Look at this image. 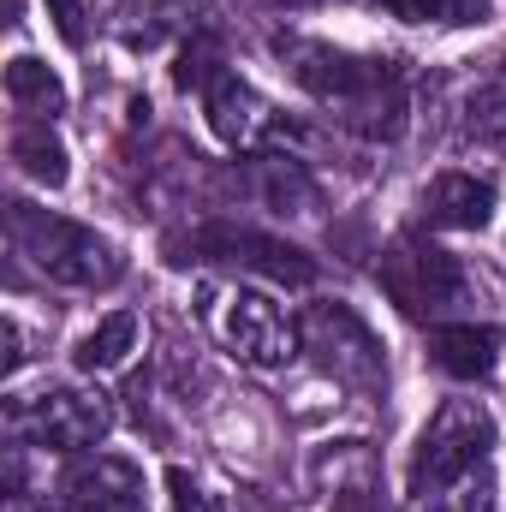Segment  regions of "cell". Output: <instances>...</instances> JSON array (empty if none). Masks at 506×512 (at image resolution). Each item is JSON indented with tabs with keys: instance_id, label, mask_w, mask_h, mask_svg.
Returning a JSON list of instances; mask_svg holds the SVG:
<instances>
[{
	"instance_id": "6da1fadb",
	"label": "cell",
	"mask_w": 506,
	"mask_h": 512,
	"mask_svg": "<svg viewBox=\"0 0 506 512\" xmlns=\"http://www.w3.org/2000/svg\"><path fill=\"white\" fill-rule=\"evenodd\" d=\"M6 227H12V245L18 256L36 262V274H48L54 286H78V292H102L126 274V256L114 251L96 227L84 221H66V215H48L24 197L6 203Z\"/></svg>"
},
{
	"instance_id": "7a4b0ae2",
	"label": "cell",
	"mask_w": 506,
	"mask_h": 512,
	"mask_svg": "<svg viewBox=\"0 0 506 512\" xmlns=\"http://www.w3.org/2000/svg\"><path fill=\"white\" fill-rule=\"evenodd\" d=\"M489 453H495V417L477 399H447L423 423L411 465H405V483H411V495H441L447 483H465Z\"/></svg>"
},
{
	"instance_id": "3957f363",
	"label": "cell",
	"mask_w": 506,
	"mask_h": 512,
	"mask_svg": "<svg viewBox=\"0 0 506 512\" xmlns=\"http://www.w3.org/2000/svg\"><path fill=\"white\" fill-rule=\"evenodd\" d=\"M298 334H304V346L316 352V364H322L334 382L358 387V393H381V387H387V352H381L376 328H370L352 304H340V298L310 304L304 322H298Z\"/></svg>"
},
{
	"instance_id": "277c9868",
	"label": "cell",
	"mask_w": 506,
	"mask_h": 512,
	"mask_svg": "<svg viewBox=\"0 0 506 512\" xmlns=\"http://www.w3.org/2000/svg\"><path fill=\"white\" fill-rule=\"evenodd\" d=\"M280 60L292 66V78L316 96V102H340L352 108V120L399 90V72L393 60H370V54H346V48H328V42H280Z\"/></svg>"
},
{
	"instance_id": "5b68a950",
	"label": "cell",
	"mask_w": 506,
	"mask_h": 512,
	"mask_svg": "<svg viewBox=\"0 0 506 512\" xmlns=\"http://www.w3.org/2000/svg\"><path fill=\"white\" fill-rule=\"evenodd\" d=\"M114 411L102 405V393H84V387H48V393H30V399H12L6 405V429L18 441H36V447H54V453H84L108 435Z\"/></svg>"
},
{
	"instance_id": "8992f818",
	"label": "cell",
	"mask_w": 506,
	"mask_h": 512,
	"mask_svg": "<svg viewBox=\"0 0 506 512\" xmlns=\"http://www.w3.org/2000/svg\"><path fill=\"white\" fill-rule=\"evenodd\" d=\"M185 262H221V268H245V274H262L274 286H310L322 268L316 256L298 251L292 239H274V233H256V227H233V221H209L185 239Z\"/></svg>"
},
{
	"instance_id": "52a82bcc",
	"label": "cell",
	"mask_w": 506,
	"mask_h": 512,
	"mask_svg": "<svg viewBox=\"0 0 506 512\" xmlns=\"http://www.w3.org/2000/svg\"><path fill=\"white\" fill-rule=\"evenodd\" d=\"M381 292L405 316H441V310L465 304L471 280H465V262L453 251L423 245V239H399L393 251L381 256Z\"/></svg>"
},
{
	"instance_id": "ba28073f",
	"label": "cell",
	"mask_w": 506,
	"mask_h": 512,
	"mask_svg": "<svg viewBox=\"0 0 506 512\" xmlns=\"http://www.w3.org/2000/svg\"><path fill=\"white\" fill-rule=\"evenodd\" d=\"M215 322H221V340L233 346V358L251 364V370H280L298 352V328L286 322V310L268 292H251V286L227 292Z\"/></svg>"
},
{
	"instance_id": "9c48e42d",
	"label": "cell",
	"mask_w": 506,
	"mask_h": 512,
	"mask_svg": "<svg viewBox=\"0 0 506 512\" xmlns=\"http://www.w3.org/2000/svg\"><path fill=\"white\" fill-rule=\"evenodd\" d=\"M495 179H477V173H435L423 185V221L441 227V233H483L495 221Z\"/></svg>"
},
{
	"instance_id": "30bf717a",
	"label": "cell",
	"mask_w": 506,
	"mask_h": 512,
	"mask_svg": "<svg viewBox=\"0 0 506 512\" xmlns=\"http://www.w3.org/2000/svg\"><path fill=\"white\" fill-rule=\"evenodd\" d=\"M66 495L72 512H143V471L120 453H96L72 465Z\"/></svg>"
},
{
	"instance_id": "8fae6325",
	"label": "cell",
	"mask_w": 506,
	"mask_h": 512,
	"mask_svg": "<svg viewBox=\"0 0 506 512\" xmlns=\"http://www.w3.org/2000/svg\"><path fill=\"white\" fill-rule=\"evenodd\" d=\"M429 358H435V370H447L453 382H483V376H495V364H501V334H495L489 322H441V328L429 334Z\"/></svg>"
},
{
	"instance_id": "7c38bea8",
	"label": "cell",
	"mask_w": 506,
	"mask_h": 512,
	"mask_svg": "<svg viewBox=\"0 0 506 512\" xmlns=\"http://www.w3.org/2000/svg\"><path fill=\"white\" fill-rule=\"evenodd\" d=\"M203 108H209L215 137L233 143V149H245V143H256V137L268 131V108H262V96H256L239 72H215V78L203 84Z\"/></svg>"
},
{
	"instance_id": "4fadbf2b",
	"label": "cell",
	"mask_w": 506,
	"mask_h": 512,
	"mask_svg": "<svg viewBox=\"0 0 506 512\" xmlns=\"http://www.w3.org/2000/svg\"><path fill=\"white\" fill-rule=\"evenodd\" d=\"M12 167L24 173V179H36V185H48V191H60L66 179H72V161H66V143L48 131V120H30V126L12 131Z\"/></svg>"
},
{
	"instance_id": "5bb4252c",
	"label": "cell",
	"mask_w": 506,
	"mask_h": 512,
	"mask_svg": "<svg viewBox=\"0 0 506 512\" xmlns=\"http://www.w3.org/2000/svg\"><path fill=\"white\" fill-rule=\"evenodd\" d=\"M131 352H137V316L114 310V316H102V322L78 340L72 364H78L84 376H108V370H120V364H126Z\"/></svg>"
},
{
	"instance_id": "9a60e30c",
	"label": "cell",
	"mask_w": 506,
	"mask_h": 512,
	"mask_svg": "<svg viewBox=\"0 0 506 512\" xmlns=\"http://www.w3.org/2000/svg\"><path fill=\"white\" fill-rule=\"evenodd\" d=\"M6 96H12L18 108H30V114H60V108H66V84H60V72L42 66V60H30V54L6 60Z\"/></svg>"
},
{
	"instance_id": "2e32d148",
	"label": "cell",
	"mask_w": 506,
	"mask_h": 512,
	"mask_svg": "<svg viewBox=\"0 0 506 512\" xmlns=\"http://www.w3.org/2000/svg\"><path fill=\"white\" fill-rule=\"evenodd\" d=\"M262 203L280 209V215H316L322 191L298 161H262Z\"/></svg>"
},
{
	"instance_id": "e0dca14e",
	"label": "cell",
	"mask_w": 506,
	"mask_h": 512,
	"mask_svg": "<svg viewBox=\"0 0 506 512\" xmlns=\"http://www.w3.org/2000/svg\"><path fill=\"white\" fill-rule=\"evenodd\" d=\"M405 24H483L489 0H387Z\"/></svg>"
},
{
	"instance_id": "ac0fdd59",
	"label": "cell",
	"mask_w": 506,
	"mask_h": 512,
	"mask_svg": "<svg viewBox=\"0 0 506 512\" xmlns=\"http://www.w3.org/2000/svg\"><path fill=\"white\" fill-rule=\"evenodd\" d=\"M167 512H221V507H215V495H209L191 471L173 465V471H167Z\"/></svg>"
},
{
	"instance_id": "d6986e66",
	"label": "cell",
	"mask_w": 506,
	"mask_h": 512,
	"mask_svg": "<svg viewBox=\"0 0 506 512\" xmlns=\"http://www.w3.org/2000/svg\"><path fill=\"white\" fill-rule=\"evenodd\" d=\"M429 512H495V495H489V483L477 477V483H465V489H453L447 501H435Z\"/></svg>"
},
{
	"instance_id": "ffe728a7",
	"label": "cell",
	"mask_w": 506,
	"mask_h": 512,
	"mask_svg": "<svg viewBox=\"0 0 506 512\" xmlns=\"http://www.w3.org/2000/svg\"><path fill=\"white\" fill-rule=\"evenodd\" d=\"M48 12H54V24H60L66 42H84V6L78 0H48Z\"/></svg>"
},
{
	"instance_id": "44dd1931",
	"label": "cell",
	"mask_w": 506,
	"mask_h": 512,
	"mask_svg": "<svg viewBox=\"0 0 506 512\" xmlns=\"http://www.w3.org/2000/svg\"><path fill=\"white\" fill-rule=\"evenodd\" d=\"M0 340H6V352H0V370L12 376V370L24 364V334H18V322H6V328H0Z\"/></svg>"
},
{
	"instance_id": "7402d4cb",
	"label": "cell",
	"mask_w": 506,
	"mask_h": 512,
	"mask_svg": "<svg viewBox=\"0 0 506 512\" xmlns=\"http://www.w3.org/2000/svg\"><path fill=\"white\" fill-rule=\"evenodd\" d=\"M334 512H376V501H370V489H364V483H352V489H340V495H334Z\"/></svg>"
},
{
	"instance_id": "603a6c76",
	"label": "cell",
	"mask_w": 506,
	"mask_h": 512,
	"mask_svg": "<svg viewBox=\"0 0 506 512\" xmlns=\"http://www.w3.org/2000/svg\"><path fill=\"white\" fill-rule=\"evenodd\" d=\"M42 512H48V507H42Z\"/></svg>"
}]
</instances>
